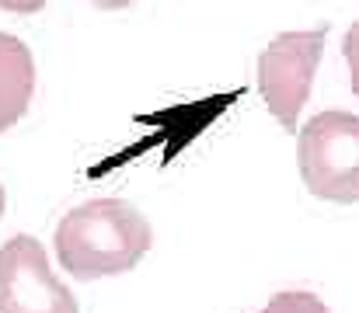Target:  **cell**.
Returning a JSON list of instances; mask_svg holds the SVG:
<instances>
[{
	"label": "cell",
	"instance_id": "1",
	"mask_svg": "<svg viewBox=\"0 0 359 313\" xmlns=\"http://www.w3.org/2000/svg\"><path fill=\"white\" fill-rule=\"evenodd\" d=\"M150 244L154 230L147 216L122 199H91L70 209L56 226V258L81 282L136 268Z\"/></svg>",
	"mask_w": 359,
	"mask_h": 313
},
{
	"label": "cell",
	"instance_id": "2",
	"mask_svg": "<svg viewBox=\"0 0 359 313\" xmlns=\"http://www.w3.org/2000/svg\"><path fill=\"white\" fill-rule=\"evenodd\" d=\"M297 160L304 188L314 199L359 202V115L332 108L307 118L297 132Z\"/></svg>",
	"mask_w": 359,
	"mask_h": 313
},
{
	"label": "cell",
	"instance_id": "3",
	"mask_svg": "<svg viewBox=\"0 0 359 313\" xmlns=\"http://www.w3.org/2000/svg\"><path fill=\"white\" fill-rule=\"evenodd\" d=\"M325 39L328 25L311 32H283L258 53V95L269 115L293 136H297V115L311 98Z\"/></svg>",
	"mask_w": 359,
	"mask_h": 313
},
{
	"label": "cell",
	"instance_id": "4",
	"mask_svg": "<svg viewBox=\"0 0 359 313\" xmlns=\"http://www.w3.org/2000/svg\"><path fill=\"white\" fill-rule=\"evenodd\" d=\"M0 313H81L32 233H14L0 244Z\"/></svg>",
	"mask_w": 359,
	"mask_h": 313
},
{
	"label": "cell",
	"instance_id": "5",
	"mask_svg": "<svg viewBox=\"0 0 359 313\" xmlns=\"http://www.w3.org/2000/svg\"><path fill=\"white\" fill-rule=\"evenodd\" d=\"M32 95H35L32 49L18 35L0 32V132H7L28 115Z\"/></svg>",
	"mask_w": 359,
	"mask_h": 313
},
{
	"label": "cell",
	"instance_id": "6",
	"mask_svg": "<svg viewBox=\"0 0 359 313\" xmlns=\"http://www.w3.org/2000/svg\"><path fill=\"white\" fill-rule=\"evenodd\" d=\"M258 313H332V310L325 307V300H318L307 289H286V293L272 296L269 307Z\"/></svg>",
	"mask_w": 359,
	"mask_h": 313
},
{
	"label": "cell",
	"instance_id": "7",
	"mask_svg": "<svg viewBox=\"0 0 359 313\" xmlns=\"http://www.w3.org/2000/svg\"><path fill=\"white\" fill-rule=\"evenodd\" d=\"M342 56H346V67H349V88L359 98V21H353L349 32L342 35Z\"/></svg>",
	"mask_w": 359,
	"mask_h": 313
},
{
	"label": "cell",
	"instance_id": "8",
	"mask_svg": "<svg viewBox=\"0 0 359 313\" xmlns=\"http://www.w3.org/2000/svg\"><path fill=\"white\" fill-rule=\"evenodd\" d=\"M49 0H0V11H11V14H35L42 11Z\"/></svg>",
	"mask_w": 359,
	"mask_h": 313
},
{
	"label": "cell",
	"instance_id": "9",
	"mask_svg": "<svg viewBox=\"0 0 359 313\" xmlns=\"http://www.w3.org/2000/svg\"><path fill=\"white\" fill-rule=\"evenodd\" d=\"M88 4H95V7H102V11H122V7H129L133 0H88Z\"/></svg>",
	"mask_w": 359,
	"mask_h": 313
},
{
	"label": "cell",
	"instance_id": "10",
	"mask_svg": "<svg viewBox=\"0 0 359 313\" xmlns=\"http://www.w3.org/2000/svg\"><path fill=\"white\" fill-rule=\"evenodd\" d=\"M0 216H4V188H0Z\"/></svg>",
	"mask_w": 359,
	"mask_h": 313
}]
</instances>
